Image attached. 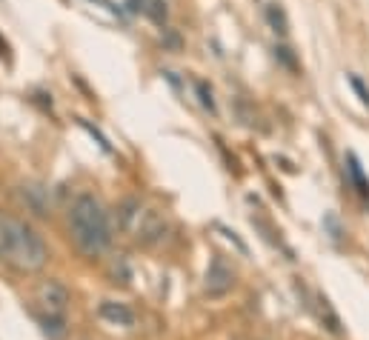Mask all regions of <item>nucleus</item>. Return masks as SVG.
<instances>
[{
  "label": "nucleus",
  "instance_id": "1",
  "mask_svg": "<svg viewBox=\"0 0 369 340\" xmlns=\"http://www.w3.org/2000/svg\"><path fill=\"white\" fill-rule=\"evenodd\" d=\"M0 263L20 274H37L49 263V246L37 229L12 212H0Z\"/></svg>",
  "mask_w": 369,
  "mask_h": 340
},
{
  "label": "nucleus",
  "instance_id": "2",
  "mask_svg": "<svg viewBox=\"0 0 369 340\" xmlns=\"http://www.w3.org/2000/svg\"><path fill=\"white\" fill-rule=\"evenodd\" d=\"M69 235L80 255L86 257H103L112 246V223L103 203L92 195H78L69 206Z\"/></svg>",
  "mask_w": 369,
  "mask_h": 340
},
{
  "label": "nucleus",
  "instance_id": "3",
  "mask_svg": "<svg viewBox=\"0 0 369 340\" xmlns=\"http://www.w3.org/2000/svg\"><path fill=\"white\" fill-rule=\"evenodd\" d=\"M118 226L143 246H155L167 238V220L155 209L143 206L138 198H126L118 206Z\"/></svg>",
  "mask_w": 369,
  "mask_h": 340
},
{
  "label": "nucleus",
  "instance_id": "4",
  "mask_svg": "<svg viewBox=\"0 0 369 340\" xmlns=\"http://www.w3.org/2000/svg\"><path fill=\"white\" fill-rule=\"evenodd\" d=\"M37 303H40V323L49 337H61L66 332V312H69V289L61 280H43L37 286Z\"/></svg>",
  "mask_w": 369,
  "mask_h": 340
},
{
  "label": "nucleus",
  "instance_id": "5",
  "mask_svg": "<svg viewBox=\"0 0 369 340\" xmlns=\"http://www.w3.org/2000/svg\"><path fill=\"white\" fill-rule=\"evenodd\" d=\"M232 289H235V272L221 255H215L212 260H209L206 274H203V292L209 298H224Z\"/></svg>",
  "mask_w": 369,
  "mask_h": 340
},
{
  "label": "nucleus",
  "instance_id": "6",
  "mask_svg": "<svg viewBox=\"0 0 369 340\" xmlns=\"http://www.w3.org/2000/svg\"><path fill=\"white\" fill-rule=\"evenodd\" d=\"M97 315L112 326H135V312L126 303H118V300H103Z\"/></svg>",
  "mask_w": 369,
  "mask_h": 340
},
{
  "label": "nucleus",
  "instance_id": "7",
  "mask_svg": "<svg viewBox=\"0 0 369 340\" xmlns=\"http://www.w3.org/2000/svg\"><path fill=\"white\" fill-rule=\"evenodd\" d=\"M20 198H23V203H26L35 214H40V217L49 214V192H46L43 186L26 183V186H20Z\"/></svg>",
  "mask_w": 369,
  "mask_h": 340
},
{
  "label": "nucleus",
  "instance_id": "8",
  "mask_svg": "<svg viewBox=\"0 0 369 340\" xmlns=\"http://www.w3.org/2000/svg\"><path fill=\"white\" fill-rule=\"evenodd\" d=\"M346 172H349V178L355 181L358 192H361L363 198H369V181H366V175H363V169H361V163H358V157H355L352 152L346 154Z\"/></svg>",
  "mask_w": 369,
  "mask_h": 340
},
{
  "label": "nucleus",
  "instance_id": "9",
  "mask_svg": "<svg viewBox=\"0 0 369 340\" xmlns=\"http://www.w3.org/2000/svg\"><path fill=\"white\" fill-rule=\"evenodd\" d=\"M318 312H321V320H324V326H327L329 332H335V334H341V332H344V329H341V317L335 315V309L329 306V300H327L324 295L318 298Z\"/></svg>",
  "mask_w": 369,
  "mask_h": 340
},
{
  "label": "nucleus",
  "instance_id": "10",
  "mask_svg": "<svg viewBox=\"0 0 369 340\" xmlns=\"http://www.w3.org/2000/svg\"><path fill=\"white\" fill-rule=\"evenodd\" d=\"M267 20H270V26H272L278 35H286V32H289V23H286V15H284L281 4H270V6H267Z\"/></svg>",
  "mask_w": 369,
  "mask_h": 340
},
{
  "label": "nucleus",
  "instance_id": "11",
  "mask_svg": "<svg viewBox=\"0 0 369 340\" xmlns=\"http://www.w3.org/2000/svg\"><path fill=\"white\" fill-rule=\"evenodd\" d=\"M195 89H198V95H200V103L209 109V111H215V100H212V89H209L203 80H198L195 83Z\"/></svg>",
  "mask_w": 369,
  "mask_h": 340
},
{
  "label": "nucleus",
  "instance_id": "12",
  "mask_svg": "<svg viewBox=\"0 0 369 340\" xmlns=\"http://www.w3.org/2000/svg\"><path fill=\"white\" fill-rule=\"evenodd\" d=\"M275 58L286 66V69H292V72H298V63H295V58H292V54H289V49L286 46H275Z\"/></svg>",
  "mask_w": 369,
  "mask_h": 340
},
{
  "label": "nucleus",
  "instance_id": "13",
  "mask_svg": "<svg viewBox=\"0 0 369 340\" xmlns=\"http://www.w3.org/2000/svg\"><path fill=\"white\" fill-rule=\"evenodd\" d=\"M349 83H352V89H355V92H358V97H361V100H363V103H366V106H369V89H366V86H363V80H361V78H355V75H352V78H349Z\"/></svg>",
  "mask_w": 369,
  "mask_h": 340
},
{
  "label": "nucleus",
  "instance_id": "14",
  "mask_svg": "<svg viewBox=\"0 0 369 340\" xmlns=\"http://www.w3.org/2000/svg\"><path fill=\"white\" fill-rule=\"evenodd\" d=\"M152 6H155V9H152V18H155L157 23H164V20H167V4H161V0H152Z\"/></svg>",
  "mask_w": 369,
  "mask_h": 340
},
{
  "label": "nucleus",
  "instance_id": "15",
  "mask_svg": "<svg viewBox=\"0 0 369 340\" xmlns=\"http://www.w3.org/2000/svg\"><path fill=\"white\" fill-rule=\"evenodd\" d=\"M129 9H132V12H140V9H143V0H129Z\"/></svg>",
  "mask_w": 369,
  "mask_h": 340
}]
</instances>
